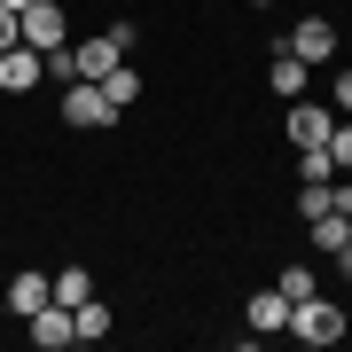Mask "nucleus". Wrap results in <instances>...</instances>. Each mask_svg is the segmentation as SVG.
<instances>
[{
	"instance_id": "f257e3e1",
	"label": "nucleus",
	"mask_w": 352,
	"mask_h": 352,
	"mask_svg": "<svg viewBox=\"0 0 352 352\" xmlns=\"http://www.w3.org/2000/svg\"><path fill=\"white\" fill-rule=\"evenodd\" d=\"M289 337H298V344H337V337H344V305L298 298V305H289Z\"/></svg>"
},
{
	"instance_id": "f03ea898",
	"label": "nucleus",
	"mask_w": 352,
	"mask_h": 352,
	"mask_svg": "<svg viewBox=\"0 0 352 352\" xmlns=\"http://www.w3.org/2000/svg\"><path fill=\"white\" fill-rule=\"evenodd\" d=\"M110 118L118 110H110V94H102L94 78H71V87H63V126H87L94 133V126H110Z\"/></svg>"
},
{
	"instance_id": "7ed1b4c3",
	"label": "nucleus",
	"mask_w": 352,
	"mask_h": 352,
	"mask_svg": "<svg viewBox=\"0 0 352 352\" xmlns=\"http://www.w3.org/2000/svg\"><path fill=\"white\" fill-rule=\"evenodd\" d=\"M16 24H24V47H39V55L71 47V39H63V8H55V0H32V8H16Z\"/></svg>"
},
{
	"instance_id": "20e7f679",
	"label": "nucleus",
	"mask_w": 352,
	"mask_h": 352,
	"mask_svg": "<svg viewBox=\"0 0 352 352\" xmlns=\"http://www.w3.org/2000/svg\"><path fill=\"white\" fill-rule=\"evenodd\" d=\"M24 329H32V344H47V352H63V344H78V329H71V305H39V314H24Z\"/></svg>"
},
{
	"instance_id": "39448f33",
	"label": "nucleus",
	"mask_w": 352,
	"mask_h": 352,
	"mask_svg": "<svg viewBox=\"0 0 352 352\" xmlns=\"http://www.w3.org/2000/svg\"><path fill=\"white\" fill-rule=\"evenodd\" d=\"M289 55H298V63H329V55H337V24H329V16H305V24L289 32Z\"/></svg>"
},
{
	"instance_id": "423d86ee",
	"label": "nucleus",
	"mask_w": 352,
	"mask_h": 352,
	"mask_svg": "<svg viewBox=\"0 0 352 352\" xmlns=\"http://www.w3.org/2000/svg\"><path fill=\"white\" fill-rule=\"evenodd\" d=\"M118 63H126V55H118V39H110V32H102V39H78V47H71V71H78V78H110Z\"/></svg>"
},
{
	"instance_id": "0eeeda50",
	"label": "nucleus",
	"mask_w": 352,
	"mask_h": 352,
	"mask_svg": "<svg viewBox=\"0 0 352 352\" xmlns=\"http://www.w3.org/2000/svg\"><path fill=\"white\" fill-rule=\"evenodd\" d=\"M39 78H47V55H39V47H8V55H0V87H8V94L39 87Z\"/></svg>"
},
{
	"instance_id": "6e6552de",
	"label": "nucleus",
	"mask_w": 352,
	"mask_h": 352,
	"mask_svg": "<svg viewBox=\"0 0 352 352\" xmlns=\"http://www.w3.org/2000/svg\"><path fill=\"white\" fill-rule=\"evenodd\" d=\"M329 126H337V110H321V102H289V141H298V149L329 141Z\"/></svg>"
},
{
	"instance_id": "1a4fd4ad",
	"label": "nucleus",
	"mask_w": 352,
	"mask_h": 352,
	"mask_svg": "<svg viewBox=\"0 0 352 352\" xmlns=\"http://www.w3.org/2000/svg\"><path fill=\"white\" fill-rule=\"evenodd\" d=\"M47 298H55V274H39V266H32V274H16V282H8V305H16V314H39Z\"/></svg>"
},
{
	"instance_id": "9d476101",
	"label": "nucleus",
	"mask_w": 352,
	"mask_h": 352,
	"mask_svg": "<svg viewBox=\"0 0 352 352\" xmlns=\"http://www.w3.org/2000/svg\"><path fill=\"white\" fill-rule=\"evenodd\" d=\"M314 243H321L329 258H337L344 243H352V212H344V204H329V212H314Z\"/></svg>"
},
{
	"instance_id": "9b49d317",
	"label": "nucleus",
	"mask_w": 352,
	"mask_h": 352,
	"mask_svg": "<svg viewBox=\"0 0 352 352\" xmlns=\"http://www.w3.org/2000/svg\"><path fill=\"white\" fill-rule=\"evenodd\" d=\"M266 78H274V94H289V102H298L305 87H314V63H298V55L282 47V55H274V71H266Z\"/></svg>"
},
{
	"instance_id": "f8f14e48",
	"label": "nucleus",
	"mask_w": 352,
	"mask_h": 352,
	"mask_svg": "<svg viewBox=\"0 0 352 352\" xmlns=\"http://www.w3.org/2000/svg\"><path fill=\"white\" fill-rule=\"evenodd\" d=\"M258 329H289V298H282V289H258V298H251V337H258Z\"/></svg>"
},
{
	"instance_id": "ddd939ff",
	"label": "nucleus",
	"mask_w": 352,
	"mask_h": 352,
	"mask_svg": "<svg viewBox=\"0 0 352 352\" xmlns=\"http://www.w3.org/2000/svg\"><path fill=\"white\" fill-rule=\"evenodd\" d=\"M71 329H78V344L110 337V305H102V298H87V305H71Z\"/></svg>"
},
{
	"instance_id": "4468645a",
	"label": "nucleus",
	"mask_w": 352,
	"mask_h": 352,
	"mask_svg": "<svg viewBox=\"0 0 352 352\" xmlns=\"http://www.w3.org/2000/svg\"><path fill=\"white\" fill-rule=\"evenodd\" d=\"M94 298V274L87 266H63V274H55V305H87Z\"/></svg>"
},
{
	"instance_id": "2eb2a0df",
	"label": "nucleus",
	"mask_w": 352,
	"mask_h": 352,
	"mask_svg": "<svg viewBox=\"0 0 352 352\" xmlns=\"http://www.w3.org/2000/svg\"><path fill=\"white\" fill-rule=\"evenodd\" d=\"M94 87H102V94H110V110H133V94H141V78H133L126 63H118L110 78H94Z\"/></svg>"
},
{
	"instance_id": "dca6fc26",
	"label": "nucleus",
	"mask_w": 352,
	"mask_h": 352,
	"mask_svg": "<svg viewBox=\"0 0 352 352\" xmlns=\"http://www.w3.org/2000/svg\"><path fill=\"white\" fill-rule=\"evenodd\" d=\"M298 180H337V157H329V141L298 149Z\"/></svg>"
},
{
	"instance_id": "f3484780",
	"label": "nucleus",
	"mask_w": 352,
	"mask_h": 352,
	"mask_svg": "<svg viewBox=\"0 0 352 352\" xmlns=\"http://www.w3.org/2000/svg\"><path fill=\"white\" fill-rule=\"evenodd\" d=\"M274 289H282L289 305H298V298H314V266H282V274H274Z\"/></svg>"
},
{
	"instance_id": "a211bd4d",
	"label": "nucleus",
	"mask_w": 352,
	"mask_h": 352,
	"mask_svg": "<svg viewBox=\"0 0 352 352\" xmlns=\"http://www.w3.org/2000/svg\"><path fill=\"white\" fill-rule=\"evenodd\" d=\"M329 157H337V173H352V126H329Z\"/></svg>"
},
{
	"instance_id": "6ab92c4d",
	"label": "nucleus",
	"mask_w": 352,
	"mask_h": 352,
	"mask_svg": "<svg viewBox=\"0 0 352 352\" xmlns=\"http://www.w3.org/2000/svg\"><path fill=\"white\" fill-rule=\"evenodd\" d=\"M8 47H24V24H16V8H0V55Z\"/></svg>"
},
{
	"instance_id": "aec40b11",
	"label": "nucleus",
	"mask_w": 352,
	"mask_h": 352,
	"mask_svg": "<svg viewBox=\"0 0 352 352\" xmlns=\"http://www.w3.org/2000/svg\"><path fill=\"white\" fill-rule=\"evenodd\" d=\"M337 110H352V78H337Z\"/></svg>"
},
{
	"instance_id": "412c9836",
	"label": "nucleus",
	"mask_w": 352,
	"mask_h": 352,
	"mask_svg": "<svg viewBox=\"0 0 352 352\" xmlns=\"http://www.w3.org/2000/svg\"><path fill=\"white\" fill-rule=\"evenodd\" d=\"M337 266H344V274H352V243H344V251H337Z\"/></svg>"
},
{
	"instance_id": "4be33fe9",
	"label": "nucleus",
	"mask_w": 352,
	"mask_h": 352,
	"mask_svg": "<svg viewBox=\"0 0 352 352\" xmlns=\"http://www.w3.org/2000/svg\"><path fill=\"white\" fill-rule=\"evenodd\" d=\"M0 8H32V0H0Z\"/></svg>"
},
{
	"instance_id": "5701e85b",
	"label": "nucleus",
	"mask_w": 352,
	"mask_h": 352,
	"mask_svg": "<svg viewBox=\"0 0 352 352\" xmlns=\"http://www.w3.org/2000/svg\"><path fill=\"white\" fill-rule=\"evenodd\" d=\"M258 8H266V0H258Z\"/></svg>"
}]
</instances>
